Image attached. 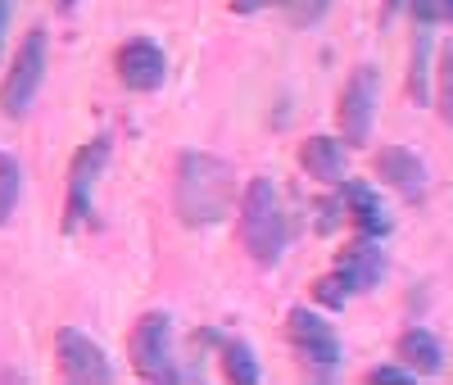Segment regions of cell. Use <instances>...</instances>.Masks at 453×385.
<instances>
[{"instance_id":"6da1fadb","label":"cell","mask_w":453,"mask_h":385,"mask_svg":"<svg viewBox=\"0 0 453 385\" xmlns=\"http://www.w3.org/2000/svg\"><path fill=\"white\" fill-rule=\"evenodd\" d=\"M236 204V173L226 159L209 150H181L177 168H173V209L181 218V227L204 231L226 222Z\"/></svg>"},{"instance_id":"7a4b0ae2","label":"cell","mask_w":453,"mask_h":385,"mask_svg":"<svg viewBox=\"0 0 453 385\" xmlns=\"http://www.w3.org/2000/svg\"><path fill=\"white\" fill-rule=\"evenodd\" d=\"M236 236L241 250L250 254V263L258 267H277L286 245H290V227H286V209L273 177H254L241 196V218H236Z\"/></svg>"},{"instance_id":"3957f363","label":"cell","mask_w":453,"mask_h":385,"mask_svg":"<svg viewBox=\"0 0 453 385\" xmlns=\"http://www.w3.org/2000/svg\"><path fill=\"white\" fill-rule=\"evenodd\" d=\"M127 358L132 372L141 381H155V385H177L186 381L181 363H177V331L168 313H141L127 331Z\"/></svg>"},{"instance_id":"277c9868","label":"cell","mask_w":453,"mask_h":385,"mask_svg":"<svg viewBox=\"0 0 453 385\" xmlns=\"http://www.w3.org/2000/svg\"><path fill=\"white\" fill-rule=\"evenodd\" d=\"M109 154H113V141L100 132L91 141H82L68 159V181H64V236H73L78 227L91 222V209H96V181L100 173L109 168Z\"/></svg>"},{"instance_id":"5b68a950","label":"cell","mask_w":453,"mask_h":385,"mask_svg":"<svg viewBox=\"0 0 453 385\" xmlns=\"http://www.w3.org/2000/svg\"><path fill=\"white\" fill-rule=\"evenodd\" d=\"M46 82V27H27L19 50L10 55L5 82H0V113L5 119H27V109L36 104V91Z\"/></svg>"},{"instance_id":"8992f818","label":"cell","mask_w":453,"mask_h":385,"mask_svg":"<svg viewBox=\"0 0 453 385\" xmlns=\"http://www.w3.org/2000/svg\"><path fill=\"white\" fill-rule=\"evenodd\" d=\"M286 340L295 344L299 363H304L313 376H335L340 340H335V327L322 313H313V308H290L286 313Z\"/></svg>"},{"instance_id":"52a82bcc","label":"cell","mask_w":453,"mask_h":385,"mask_svg":"<svg viewBox=\"0 0 453 385\" xmlns=\"http://www.w3.org/2000/svg\"><path fill=\"white\" fill-rule=\"evenodd\" d=\"M376 100H381V77H376L372 64H358L349 73L345 91H340V104H335L340 136H345L349 145H367L372 123H376Z\"/></svg>"},{"instance_id":"ba28073f","label":"cell","mask_w":453,"mask_h":385,"mask_svg":"<svg viewBox=\"0 0 453 385\" xmlns=\"http://www.w3.org/2000/svg\"><path fill=\"white\" fill-rule=\"evenodd\" d=\"M55 363H59V376L73 385H109L113 381V363L100 350V340H91L78 327L55 331Z\"/></svg>"},{"instance_id":"9c48e42d","label":"cell","mask_w":453,"mask_h":385,"mask_svg":"<svg viewBox=\"0 0 453 385\" xmlns=\"http://www.w3.org/2000/svg\"><path fill=\"white\" fill-rule=\"evenodd\" d=\"M113 68H119V82L136 96L145 91H159L168 82V55L159 42H150V36H132V42L119 46L113 55Z\"/></svg>"},{"instance_id":"30bf717a","label":"cell","mask_w":453,"mask_h":385,"mask_svg":"<svg viewBox=\"0 0 453 385\" xmlns=\"http://www.w3.org/2000/svg\"><path fill=\"white\" fill-rule=\"evenodd\" d=\"M376 177L412 204L426 196V164H422V154H412L408 145H381L376 150Z\"/></svg>"},{"instance_id":"8fae6325","label":"cell","mask_w":453,"mask_h":385,"mask_svg":"<svg viewBox=\"0 0 453 385\" xmlns=\"http://www.w3.org/2000/svg\"><path fill=\"white\" fill-rule=\"evenodd\" d=\"M335 273L349 281L354 295H358V290H372V286H381V277H386V250H381V241H376V236H363V231H358V241L335 254Z\"/></svg>"},{"instance_id":"7c38bea8","label":"cell","mask_w":453,"mask_h":385,"mask_svg":"<svg viewBox=\"0 0 453 385\" xmlns=\"http://www.w3.org/2000/svg\"><path fill=\"white\" fill-rule=\"evenodd\" d=\"M340 190V200H345V209H349V222L363 231V236H376V241H386L390 231H395V218H390V209L381 204V196L367 186V181H354V177H345L335 186Z\"/></svg>"},{"instance_id":"4fadbf2b","label":"cell","mask_w":453,"mask_h":385,"mask_svg":"<svg viewBox=\"0 0 453 385\" xmlns=\"http://www.w3.org/2000/svg\"><path fill=\"white\" fill-rule=\"evenodd\" d=\"M299 168H304L313 181L322 186H340L349 173V141L345 136H309L304 145H299Z\"/></svg>"},{"instance_id":"5bb4252c","label":"cell","mask_w":453,"mask_h":385,"mask_svg":"<svg viewBox=\"0 0 453 385\" xmlns=\"http://www.w3.org/2000/svg\"><path fill=\"white\" fill-rule=\"evenodd\" d=\"M399 358L418 372V376H440L444 372V344L426 331V327H408L403 335H399Z\"/></svg>"},{"instance_id":"9a60e30c","label":"cell","mask_w":453,"mask_h":385,"mask_svg":"<svg viewBox=\"0 0 453 385\" xmlns=\"http://www.w3.org/2000/svg\"><path fill=\"white\" fill-rule=\"evenodd\" d=\"M218 363H222V376L232 381V385H258V376H263L254 350H250L241 335H222L218 340Z\"/></svg>"},{"instance_id":"2e32d148","label":"cell","mask_w":453,"mask_h":385,"mask_svg":"<svg viewBox=\"0 0 453 385\" xmlns=\"http://www.w3.org/2000/svg\"><path fill=\"white\" fill-rule=\"evenodd\" d=\"M408 96H412V104H426L431 100V32H426V23H418V42H412Z\"/></svg>"},{"instance_id":"e0dca14e","label":"cell","mask_w":453,"mask_h":385,"mask_svg":"<svg viewBox=\"0 0 453 385\" xmlns=\"http://www.w3.org/2000/svg\"><path fill=\"white\" fill-rule=\"evenodd\" d=\"M19 196H23V168L14 154L0 150V227H5L19 209Z\"/></svg>"},{"instance_id":"ac0fdd59","label":"cell","mask_w":453,"mask_h":385,"mask_svg":"<svg viewBox=\"0 0 453 385\" xmlns=\"http://www.w3.org/2000/svg\"><path fill=\"white\" fill-rule=\"evenodd\" d=\"M435 109L453 127V36L440 46V59H435Z\"/></svg>"},{"instance_id":"d6986e66","label":"cell","mask_w":453,"mask_h":385,"mask_svg":"<svg viewBox=\"0 0 453 385\" xmlns=\"http://www.w3.org/2000/svg\"><path fill=\"white\" fill-rule=\"evenodd\" d=\"M349 295H354V290H349V281L340 277L335 267H331L326 277H318V281H313V299H318L322 308H331V313H340V308L349 304Z\"/></svg>"},{"instance_id":"ffe728a7","label":"cell","mask_w":453,"mask_h":385,"mask_svg":"<svg viewBox=\"0 0 453 385\" xmlns=\"http://www.w3.org/2000/svg\"><path fill=\"white\" fill-rule=\"evenodd\" d=\"M273 10H281L286 23H295V27H313L331 10V0H273Z\"/></svg>"},{"instance_id":"44dd1931","label":"cell","mask_w":453,"mask_h":385,"mask_svg":"<svg viewBox=\"0 0 453 385\" xmlns=\"http://www.w3.org/2000/svg\"><path fill=\"white\" fill-rule=\"evenodd\" d=\"M418 23H426V27H435V23H453V0H408L403 5Z\"/></svg>"},{"instance_id":"7402d4cb","label":"cell","mask_w":453,"mask_h":385,"mask_svg":"<svg viewBox=\"0 0 453 385\" xmlns=\"http://www.w3.org/2000/svg\"><path fill=\"white\" fill-rule=\"evenodd\" d=\"M367 381H372V385H408V381H418V372H412V367L399 358V363H381V367H372V372H367Z\"/></svg>"},{"instance_id":"603a6c76","label":"cell","mask_w":453,"mask_h":385,"mask_svg":"<svg viewBox=\"0 0 453 385\" xmlns=\"http://www.w3.org/2000/svg\"><path fill=\"white\" fill-rule=\"evenodd\" d=\"M232 14H258V10H273V0H226Z\"/></svg>"},{"instance_id":"cb8c5ba5","label":"cell","mask_w":453,"mask_h":385,"mask_svg":"<svg viewBox=\"0 0 453 385\" xmlns=\"http://www.w3.org/2000/svg\"><path fill=\"white\" fill-rule=\"evenodd\" d=\"M10 19H14V0H0V55H5V32H10Z\"/></svg>"},{"instance_id":"d4e9b609","label":"cell","mask_w":453,"mask_h":385,"mask_svg":"<svg viewBox=\"0 0 453 385\" xmlns=\"http://www.w3.org/2000/svg\"><path fill=\"white\" fill-rule=\"evenodd\" d=\"M403 5H408V0H386V10H381V19H386V23H390V19H395V14H399V10H403Z\"/></svg>"},{"instance_id":"484cf974","label":"cell","mask_w":453,"mask_h":385,"mask_svg":"<svg viewBox=\"0 0 453 385\" xmlns=\"http://www.w3.org/2000/svg\"><path fill=\"white\" fill-rule=\"evenodd\" d=\"M78 5H82V0H55V10H59V14H73Z\"/></svg>"}]
</instances>
